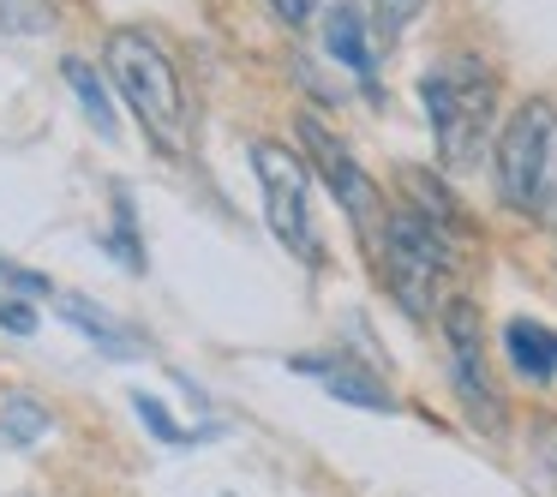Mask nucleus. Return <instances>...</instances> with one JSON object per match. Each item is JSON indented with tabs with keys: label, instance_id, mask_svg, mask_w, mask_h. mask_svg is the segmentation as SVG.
Listing matches in <instances>:
<instances>
[{
	"label": "nucleus",
	"instance_id": "f3484780",
	"mask_svg": "<svg viewBox=\"0 0 557 497\" xmlns=\"http://www.w3.org/2000/svg\"><path fill=\"white\" fill-rule=\"evenodd\" d=\"M0 282L18 294H49V276H37V270H18L13 258H0Z\"/></svg>",
	"mask_w": 557,
	"mask_h": 497
},
{
	"label": "nucleus",
	"instance_id": "9b49d317",
	"mask_svg": "<svg viewBox=\"0 0 557 497\" xmlns=\"http://www.w3.org/2000/svg\"><path fill=\"white\" fill-rule=\"evenodd\" d=\"M61 318H66V324H73V330H85V336L97 341V348L109 353V360H133V353H138L133 330H121V324H114V318H102V312H97V306H90V300H73V294H66V300H61Z\"/></svg>",
	"mask_w": 557,
	"mask_h": 497
},
{
	"label": "nucleus",
	"instance_id": "6ab92c4d",
	"mask_svg": "<svg viewBox=\"0 0 557 497\" xmlns=\"http://www.w3.org/2000/svg\"><path fill=\"white\" fill-rule=\"evenodd\" d=\"M533 449H540V468H545V480L557 485V425H545V432L533 437Z\"/></svg>",
	"mask_w": 557,
	"mask_h": 497
},
{
	"label": "nucleus",
	"instance_id": "423d86ee",
	"mask_svg": "<svg viewBox=\"0 0 557 497\" xmlns=\"http://www.w3.org/2000/svg\"><path fill=\"white\" fill-rule=\"evenodd\" d=\"M444 341H449V377L461 389V408L480 432H497L504 425V408H497V389L485 377V336H480V306L473 300H449L444 306Z\"/></svg>",
	"mask_w": 557,
	"mask_h": 497
},
{
	"label": "nucleus",
	"instance_id": "39448f33",
	"mask_svg": "<svg viewBox=\"0 0 557 497\" xmlns=\"http://www.w3.org/2000/svg\"><path fill=\"white\" fill-rule=\"evenodd\" d=\"M252 169H258V186H264L270 234H276L294 258L318 264V234H312V210H306V162L282 145H258Z\"/></svg>",
	"mask_w": 557,
	"mask_h": 497
},
{
	"label": "nucleus",
	"instance_id": "f8f14e48",
	"mask_svg": "<svg viewBox=\"0 0 557 497\" xmlns=\"http://www.w3.org/2000/svg\"><path fill=\"white\" fill-rule=\"evenodd\" d=\"M61 73H66V85L78 90V102H85L90 126H97L102 138H114V102H109V90H102V78L90 73L85 61H61Z\"/></svg>",
	"mask_w": 557,
	"mask_h": 497
},
{
	"label": "nucleus",
	"instance_id": "2eb2a0df",
	"mask_svg": "<svg viewBox=\"0 0 557 497\" xmlns=\"http://www.w3.org/2000/svg\"><path fill=\"white\" fill-rule=\"evenodd\" d=\"M133 413H138V425H145L157 444H186V432L169 420V408H162L157 396H145V389H138V396H133Z\"/></svg>",
	"mask_w": 557,
	"mask_h": 497
},
{
	"label": "nucleus",
	"instance_id": "4468645a",
	"mask_svg": "<svg viewBox=\"0 0 557 497\" xmlns=\"http://www.w3.org/2000/svg\"><path fill=\"white\" fill-rule=\"evenodd\" d=\"M102 246H109L133 276L145 270V252H138V240H133V204H126V192H114V234H102Z\"/></svg>",
	"mask_w": 557,
	"mask_h": 497
},
{
	"label": "nucleus",
	"instance_id": "dca6fc26",
	"mask_svg": "<svg viewBox=\"0 0 557 497\" xmlns=\"http://www.w3.org/2000/svg\"><path fill=\"white\" fill-rule=\"evenodd\" d=\"M372 7H377V18H384V30H408L425 0H372Z\"/></svg>",
	"mask_w": 557,
	"mask_h": 497
},
{
	"label": "nucleus",
	"instance_id": "9d476101",
	"mask_svg": "<svg viewBox=\"0 0 557 497\" xmlns=\"http://www.w3.org/2000/svg\"><path fill=\"white\" fill-rule=\"evenodd\" d=\"M324 49L336 54L360 85H372L377 54H372V37H366V18L354 13V7H330V13H324Z\"/></svg>",
	"mask_w": 557,
	"mask_h": 497
},
{
	"label": "nucleus",
	"instance_id": "6e6552de",
	"mask_svg": "<svg viewBox=\"0 0 557 497\" xmlns=\"http://www.w3.org/2000/svg\"><path fill=\"white\" fill-rule=\"evenodd\" d=\"M288 365H294V372H306V377H318V384H324L336 401H348V408H366V413H389V408H396L389 389L377 384L366 365L342 360V353H294Z\"/></svg>",
	"mask_w": 557,
	"mask_h": 497
},
{
	"label": "nucleus",
	"instance_id": "7ed1b4c3",
	"mask_svg": "<svg viewBox=\"0 0 557 497\" xmlns=\"http://www.w3.org/2000/svg\"><path fill=\"white\" fill-rule=\"evenodd\" d=\"M377 252H384V282L413 318L432 312V288L449 270V234L437 228L420 210H389L384 234H377Z\"/></svg>",
	"mask_w": 557,
	"mask_h": 497
},
{
	"label": "nucleus",
	"instance_id": "0eeeda50",
	"mask_svg": "<svg viewBox=\"0 0 557 497\" xmlns=\"http://www.w3.org/2000/svg\"><path fill=\"white\" fill-rule=\"evenodd\" d=\"M300 145H306V157L318 162V174L330 181L336 204L354 216V228L372 234V222H377V210H384V204H377V186L366 181V169L348 157V145H342V138L330 133L324 121H318V114H300Z\"/></svg>",
	"mask_w": 557,
	"mask_h": 497
},
{
	"label": "nucleus",
	"instance_id": "f257e3e1",
	"mask_svg": "<svg viewBox=\"0 0 557 497\" xmlns=\"http://www.w3.org/2000/svg\"><path fill=\"white\" fill-rule=\"evenodd\" d=\"M109 73L121 85L126 109L138 114V126L150 133V145L169 150V157H186V145H193V114H186L181 66L162 54V42L150 30H114Z\"/></svg>",
	"mask_w": 557,
	"mask_h": 497
},
{
	"label": "nucleus",
	"instance_id": "1a4fd4ad",
	"mask_svg": "<svg viewBox=\"0 0 557 497\" xmlns=\"http://www.w3.org/2000/svg\"><path fill=\"white\" fill-rule=\"evenodd\" d=\"M504 353L528 384H552L557 377V330L533 324V318H509L504 324Z\"/></svg>",
	"mask_w": 557,
	"mask_h": 497
},
{
	"label": "nucleus",
	"instance_id": "aec40b11",
	"mask_svg": "<svg viewBox=\"0 0 557 497\" xmlns=\"http://www.w3.org/2000/svg\"><path fill=\"white\" fill-rule=\"evenodd\" d=\"M270 7H276V18H282V25H306L318 0H270Z\"/></svg>",
	"mask_w": 557,
	"mask_h": 497
},
{
	"label": "nucleus",
	"instance_id": "ddd939ff",
	"mask_svg": "<svg viewBox=\"0 0 557 497\" xmlns=\"http://www.w3.org/2000/svg\"><path fill=\"white\" fill-rule=\"evenodd\" d=\"M42 432H49V413H42L30 396H7V401H0V437H7V444L25 449V444H37Z\"/></svg>",
	"mask_w": 557,
	"mask_h": 497
},
{
	"label": "nucleus",
	"instance_id": "20e7f679",
	"mask_svg": "<svg viewBox=\"0 0 557 497\" xmlns=\"http://www.w3.org/2000/svg\"><path fill=\"white\" fill-rule=\"evenodd\" d=\"M552 162H557V109L552 102H528L509 114L504 138H497V186L516 210H545L552 198Z\"/></svg>",
	"mask_w": 557,
	"mask_h": 497
},
{
	"label": "nucleus",
	"instance_id": "a211bd4d",
	"mask_svg": "<svg viewBox=\"0 0 557 497\" xmlns=\"http://www.w3.org/2000/svg\"><path fill=\"white\" fill-rule=\"evenodd\" d=\"M0 330H13V336H30L37 330V312L25 300H0Z\"/></svg>",
	"mask_w": 557,
	"mask_h": 497
},
{
	"label": "nucleus",
	"instance_id": "f03ea898",
	"mask_svg": "<svg viewBox=\"0 0 557 497\" xmlns=\"http://www.w3.org/2000/svg\"><path fill=\"white\" fill-rule=\"evenodd\" d=\"M420 102L425 121H432L437 157L444 169H473L492 145V114H497V78L485 73L480 61L456 54V61H437L432 73L420 78Z\"/></svg>",
	"mask_w": 557,
	"mask_h": 497
}]
</instances>
